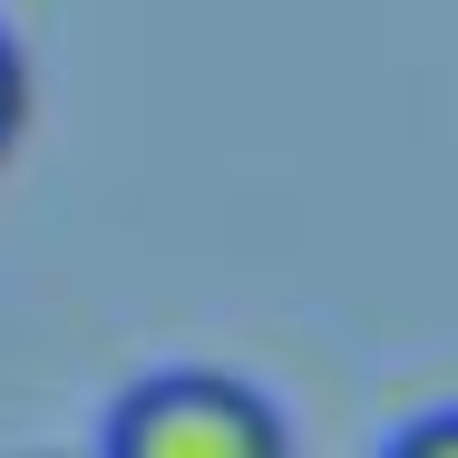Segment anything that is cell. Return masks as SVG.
<instances>
[{"label":"cell","mask_w":458,"mask_h":458,"mask_svg":"<svg viewBox=\"0 0 458 458\" xmlns=\"http://www.w3.org/2000/svg\"><path fill=\"white\" fill-rule=\"evenodd\" d=\"M107 449L117 458H283L293 429L264 390L225 380V370H157L117 400Z\"/></svg>","instance_id":"6da1fadb"},{"label":"cell","mask_w":458,"mask_h":458,"mask_svg":"<svg viewBox=\"0 0 458 458\" xmlns=\"http://www.w3.org/2000/svg\"><path fill=\"white\" fill-rule=\"evenodd\" d=\"M20 117H30V69H20V49H10V30H0V157L20 147Z\"/></svg>","instance_id":"7a4b0ae2"},{"label":"cell","mask_w":458,"mask_h":458,"mask_svg":"<svg viewBox=\"0 0 458 458\" xmlns=\"http://www.w3.org/2000/svg\"><path fill=\"white\" fill-rule=\"evenodd\" d=\"M390 458H458V410H429V420H410V429L390 439Z\"/></svg>","instance_id":"3957f363"}]
</instances>
